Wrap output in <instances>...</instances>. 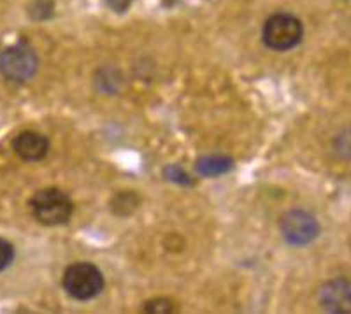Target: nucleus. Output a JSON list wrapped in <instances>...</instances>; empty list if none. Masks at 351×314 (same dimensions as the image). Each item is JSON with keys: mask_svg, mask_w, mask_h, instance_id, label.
Listing matches in <instances>:
<instances>
[{"mask_svg": "<svg viewBox=\"0 0 351 314\" xmlns=\"http://www.w3.org/2000/svg\"><path fill=\"white\" fill-rule=\"evenodd\" d=\"M30 209L37 221L46 227H56L71 219L74 206L67 193L58 188H46L34 195L30 200Z\"/></svg>", "mask_w": 351, "mask_h": 314, "instance_id": "nucleus-1", "label": "nucleus"}, {"mask_svg": "<svg viewBox=\"0 0 351 314\" xmlns=\"http://www.w3.org/2000/svg\"><path fill=\"white\" fill-rule=\"evenodd\" d=\"M62 287L76 300H90L104 290V276L93 263H72L65 269Z\"/></svg>", "mask_w": 351, "mask_h": 314, "instance_id": "nucleus-2", "label": "nucleus"}, {"mask_svg": "<svg viewBox=\"0 0 351 314\" xmlns=\"http://www.w3.org/2000/svg\"><path fill=\"white\" fill-rule=\"evenodd\" d=\"M304 27L299 18L288 12H278L263 25L262 39L274 51H287L302 40Z\"/></svg>", "mask_w": 351, "mask_h": 314, "instance_id": "nucleus-3", "label": "nucleus"}, {"mask_svg": "<svg viewBox=\"0 0 351 314\" xmlns=\"http://www.w3.org/2000/svg\"><path fill=\"white\" fill-rule=\"evenodd\" d=\"M0 72L5 80L25 83L37 72V55L27 44H14L0 53Z\"/></svg>", "mask_w": 351, "mask_h": 314, "instance_id": "nucleus-4", "label": "nucleus"}, {"mask_svg": "<svg viewBox=\"0 0 351 314\" xmlns=\"http://www.w3.org/2000/svg\"><path fill=\"white\" fill-rule=\"evenodd\" d=\"M281 234L291 246H306L318 237L319 225L313 215L295 209L281 218Z\"/></svg>", "mask_w": 351, "mask_h": 314, "instance_id": "nucleus-5", "label": "nucleus"}, {"mask_svg": "<svg viewBox=\"0 0 351 314\" xmlns=\"http://www.w3.org/2000/svg\"><path fill=\"white\" fill-rule=\"evenodd\" d=\"M319 306L328 313H351V281L344 278L325 282L318 293Z\"/></svg>", "mask_w": 351, "mask_h": 314, "instance_id": "nucleus-6", "label": "nucleus"}, {"mask_svg": "<svg viewBox=\"0 0 351 314\" xmlns=\"http://www.w3.org/2000/svg\"><path fill=\"white\" fill-rule=\"evenodd\" d=\"M12 147L20 158L27 160V162H39L44 156L48 155L49 152V143L48 139L37 132H21L20 136L14 139Z\"/></svg>", "mask_w": 351, "mask_h": 314, "instance_id": "nucleus-7", "label": "nucleus"}, {"mask_svg": "<svg viewBox=\"0 0 351 314\" xmlns=\"http://www.w3.org/2000/svg\"><path fill=\"white\" fill-rule=\"evenodd\" d=\"M234 167V160L230 156L225 155H208L200 156L195 163V171L200 176H208V178H215V176H221L228 172Z\"/></svg>", "mask_w": 351, "mask_h": 314, "instance_id": "nucleus-8", "label": "nucleus"}, {"mask_svg": "<svg viewBox=\"0 0 351 314\" xmlns=\"http://www.w3.org/2000/svg\"><path fill=\"white\" fill-rule=\"evenodd\" d=\"M137 204H139V199H137L136 193H132V191H121V193L114 195L111 207L116 215L128 216L136 211Z\"/></svg>", "mask_w": 351, "mask_h": 314, "instance_id": "nucleus-9", "label": "nucleus"}, {"mask_svg": "<svg viewBox=\"0 0 351 314\" xmlns=\"http://www.w3.org/2000/svg\"><path fill=\"white\" fill-rule=\"evenodd\" d=\"M164 176L165 179H169V181H172V183L183 184V186H190V184H193L192 178H190L188 172L184 171L183 167H180V165H167V167L164 169Z\"/></svg>", "mask_w": 351, "mask_h": 314, "instance_id": "nucleus-10", "label": "nucleus"}, {"mask_svg": "<svg viewBox=\"0 0 351 314\" xmlns=\"http://www.w3.org/2000/svg\"><path fill=\"white\" fill-rule=\"evenodd\" d=\"M144 311H146V313H153V314H167V313H172V311H174V302L165 297L153 298V300L146 302Z\"/></svg>", "mask_w": 351, "mask_h": 314, "instance_id": "nucleus-11", "label": "nucleus"}, {"mask_svg": "<svg viewBox=\"0 0 351 314\" xmlns=\"http://www.w3.org/2000/svg\"><path fill=\"white\" fill-rule=\"evenodd\" d=\"M28 12L34 20H46L53 14V2L51 0H36V2H32Z\"/></svg>", "mask_w": 351, "mask_h": 314, "instance_id": "nucleus-12", "label": "nucleus"}, {"mask_svg": "<svg viewBox=\"0 0 351 314\" xmlns=\"http://www.w3.org/2000/svg\"><path fill=\"white\" fill-rule=\"evenodd\" d=\"M12 258H14V247L9 241L0 237V272L5 271L11 265Z\"/></svg>", "mask_w": 351, "mask_h": 314, "instance_id": "nucleus-13", "label": "nucleus"}, {"mask_svg": "<svg viewBox=\"0 0 351 314\" xmlns=\"http://www.w3.org/2000/svg\"><path fill=\"white\" fill-rule=\"evenodd\" d=\"M132 0H108V5L116 12H123L130 8Z\"/></svg>", "mask_w": 351, "mask_h": 314, "instance_id": "nucleus-14", "label": "nucleus"}]
</instances>
